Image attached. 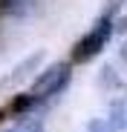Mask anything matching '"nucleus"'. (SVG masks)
Here are the masks:
<instances>
[{"instance_id": "1", "label": "nucleus", "mask_w": 127, "mask_h": 132, "mask_svg": "<svg viewBox=\"0 0 127 132\" xmlns=\"http://www.w3.org/2000/svg\"><path fill=\"white\" fill-rule=\"evenodd\" d=\"M121 3H124V0H113V3L93 20V26L72 43L69 60H72L75 66L95 60L104 49H107V43L113 40V35H116V29H118V9H121Z\"/></svg>"}, {"instance_id": "2", "label": "nucleus", "mask_w": 127, "mask_h": 132, "mask_svg": "<svg viewBox=\"0 0 127 132\" xmlns=\"http://www.w3.org/2000/svg\"><path fill=\"white\" fill-rule=\"evenodd\" d=\"M72 69H75V63L67 57V60H52L46 66H40V72L29 80L26 86V92L32 95V101L44 109L46 103H52L55 98H61L64 92L69 89V83H72Z\"/></svg>"}, {"instance_id": "3", "label": "nucleus", "mask_w": 127, "mask_h": 132, "mask_svg": "<svg viewBox=\"0 0 127 132\" xmlns=\"http://www.w3.org/2000/svg\"><path fill=\"white\" fill-rule=\"evenodd\" d=\"M44 57H46V52H44V49H38V52L26 55L23 60H17L6 75H0V92H9V95H12V92H20L17 86H20V83H26V80H32V78L40 72Z\"/></svg>"}, {"instance_id": "4", "label": "nucleus", "mask_w": 127, "mask_h": 132, "mask_svg": "<svg viewBox=\"0 0 127 132\" xmlns=\"http://www.w3.org/2000/svg\"><path fill=\"white\" fill-rule=\"evenodd\" d=\"M40 0H0V23L3 20H26Z\"/></svg>"}, {"instance_id": "5", "label": "nucleus", "mask_w": 127, "mask_h": 132, "mask_svg": "<svg viewBox=\"0 0 127 132\" xmlns=\"http://www.w3.org/2000/svg\"><path fill=\"white\" fill-rule=\"evenodd\" d=\"M17 132H46V123H44V118H26V121H20V129Z\"/></svg>"}, {"instance_id": "6", "label": "nucleus", "mask_w": 127, "mask_h": 132, "mask_svg": "<svg viewBox=\"0 0 127 132\" xmlns=\"http://www.w3.org/2000/svg\"><path fill=\"white\" fill-rule=\"evenodd\" d=\"M84 132H116V126H113L110 121H104V118H95V121L87 123V129H84Z\"/></svg>"}, {"instance_id": "7", "label": "nucleus", "mask_w": 127, "mask_h": 132, "mask_svg": "<svg viewBox=\"0 0 127 132\" xmlns=\"http://www.w3.org/2000/svg\"><path fill=\"white\" fill-rule=\"evenodd\" d=\"M17 129H20V121H12L6 126H0V132H17Z\"/></svg>"}, {"instance_id": "8", "label": "nucleus", "mask_w": 127, "mask_h": 132, "mask_svg": "<svg viewBox=\"0 0 127 132\" xmlns=\"http://www.w3.org/2000/svg\"><path fill=\"white\" fill-rule=\"evenodd\" d=\"M121 57L127 60V40H124V46H121Z\"/></svg>"}, {"instance_id": "9", "label": "nucleus", "mask_w": 127, "mask_h": 132, "mask_svg": "<svg viewBox=\"0 0 127 132\" xmlns=\"http://www.w3.org/2000/svg\"><path fill=\"white\" fill-rule=\"evenodd\" d=\"M124 126H127V109H124Z\"/></svg>"}]
</instances>
